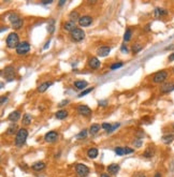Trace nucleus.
<instances>
[{"mask_svg": "<svg viewBox=\"0 0 174 177\" xmlns=\"http://www.w3.org/2000/svg\"><path fill=\"white\" fill-rule=\"evenodd\" d=\"M28 137V131L26 129H22L18 130V132L16 133V136H15V145L17 147H22L25 143H26V140Z\"/></svg>", "mask_w": 174, "mask_h": 177, "instance_id": "1", "label": "nucleus"}, {"mask_svg": "<svg viewBox=\"0 0 174 177\" xmlns=\"http://www.w3.org/2000/svg\"><path fill=\"white\" fill-rule=\"evenodd\" d=\"M8 19H9V22L11 23L12 27L14 29H21L22 27H23V19L16 13H10L8 15Z\"/></svg>", "mask_w": 174, "mask_h": 177, "instance_id": "2", "label": "nucleus"}, {"mask_svg": "<svg viewBox=\"0 0 174 177\" xmlns=\"http://www.w3.org/2000/svg\"><path fill=\"white\" fill-rule=\"evenodd\" d=\"M6 46L9 47V48H16L18 46V44L21 43L19 42V37L16 32H11L9 35H8V38H6Z\"/></svg>", "mask_w": 174, "mask_h": 177, "instance_id": "3", "label": "nucleus"}, {"mask_svg": "<svg viewBox=\"0 0 174 177\" xmlns=\"http://www.w3.org/2000/svg\"><path fill=\"white\" fill-rule=\"evenodd\" d=\"M168 77H169V73L165 70L158 71L153 76V82L156 83V84H162L163 82L167 81Z\"/></svg>", "mask_w": 174, "mask_h": 177, "instance_id": "4", "label": "nucleus"}, {"mask_svg": "<svg viewBox=\"0 0 174 177\" xmlns=\"http://www.w3.org/2000/svg\"><path fill=\"white\" fill-rule=\"evenodd\" d=\"M75 172H77V174L79 177H86L87 175L89 174V168L87 165L85 164H82V163H77L75 165Z\"/></svg>", "mask_w": 174, "mask_h": 177, "instance_id": "5", "label": "nucleus"}, {"mask_svg": "<svg viewBox=\"0 0 174 177\" xmlns=\"http://www.w3.org/2000/svg\"><path fill=\"white\" fill-rule=\"evenodd\" d=\"M30 50V44L27 41H23L21 42L18 46L16 47V54L22 56V55H26L28 52Z\"/></svg>", "mask_w": 174, "mask_h": 177, "instance_id": "6", "label": "nucleus"}, {"mask_svg": "<svg viewBox=\"0 0 174 177\" xmlns=\"http://www.w3.org/2000/svg\"><path fill=\"white\" fill-rule=\"evenodd\" d=\"M2 73L4 74V77H6V82H12V81L15 80V69L13 68L12 65L6 67Z\"/></svg>", "mask_w": 174, "mask_h": 177, "instance_id": "7", "label": "nucleus"}, {"mask_svg": "<svg viewBox=\"0 0 174 177\" xmlns=\"http://www.w3.org/2000/svg\"><path fill=\"white\" fill-rule=\"evenodd\" d=\"M84 38H85V32H84V30L81 29V28H77V29L73 30V31L71 32V39L75 42L82 41Z\"/></svg>", "mask_w": 174, "mask_h": 177, "instance_id": "8", "label": "nucleus"}, {"mask_svg": "<svg viewBox=\"0 0 174 177\" xmlns=\"http://www.w3.org/2000/svg\"><path fill=\"white\" fill-rule=\"evenodd\" d=\"M92 17L89 16V15L81 16L80 19H79V24H80V26L82 27H88L92 25Z\"/></svg>", "mask_w": 174, "mask_h": 177, "instance_id": "9", "label": "nucleus"}, {"mask_svg": "<svg viewBox=\"0 0 174 177\" xmlns=\"http://www.w3.org/2000/svg\"><path fill=\"white\" fill-rule=\"evenodd\" d=\"M77 113L82 116H90L92 115V109L87 105H79L77 106Z\"/></svg>", "mask_w": 174, "mask_h": 177, "instance_id": "10", "label": "nucleus"}, {"mask_svg": "<svg viewBox=\"0 0 174 177\" xmlns=\"http://www.w3.org/2000/svg\"><path fill=\"white\" fill-rule=\"evenodd\" d=\"M57 139H58V133H57L56 131H50V132H47L44 136L45 142H47V143H53V142H55Z\"/></svg>", "mask_w": 174, "mask_h": 177, "instance_id": "11", "label": "nucleus"}, {"mask_svg": "<svg viewBox=\"0 0 174 177\" xmlns=\"http://www.w3.org/2000/svg\"><path fill=\"white\" fill-rule=\"evenodd\" d=\"M174 90V83H165L160 86V91L162 94H169Z\"/></svg>", "mask_w": 174, "mask_h": 177, "instance_id": "12", "label": "nucleus"}, {"mask_svg": "<svg viewBox=\"0 0 174 177\" xmlns=\"http://www.w3.org/2000/svg\"><path fill=\"white\" fill-rule=\"evenodd\" d=\"M88 65L92 69H94V70H97V69L100 68L101 62L97 57H90L89 60H88Z\"/></svg>", "mask_w": 174, "mask_h": 177, "instance_id": "13", "label": "nucleus"}, {"mask_svg": "<svg viewBox=\"0 0 174 177\" xmlns=\"http://www.w3.org/2000/svg\"><path fill=\"white\" fill-rule=\"evenodd\" d=\"M111 52V48L109 46H101L97 50V55L99 57H106Z\"/></svg>", "mask_w": 174, "mask_h": 177, "instance_id": "14", "label": "nucleus"}, {"mask_svg": "<svg viewBox=\"0 0 174 177\" xmlns=\"http://www.w3.org/2000/svg\"><path fill=\"white\" fill-rule=\"evenodd\" d=\"M154 15H155V17L159 18V17H162V16H165V15H168V11L163 8H156L155 11H154Z\"/></svg>", "mask_w": 174, "mask_h": 177, "instance_id": "15", "label": "nucleus"}, {"mask_svg": "<svg viewBox=\"0 0 174 177\" xmlns=\"http://www.w3.org/2000/svg\"><path fill=\"white\" fill-rule=\"evenodd\" d=\"M64 28L65 30L69 31V32H72L73 30L77 29V25H75V22H72V21H69V22H66L65 25H64Z\"/></svg>", "mask_w": 174, "mask_h": 177, "instance_id": "16", "label": "nucleus"}, {"mask_svg": "<svg viewBox=\"0 0 174 177\" xmlns=\"http://www.w3.org/2000/svg\"><path fill=\"white\" fill-rule=\"evenodd\" d=\"M19 118H21V113L18 112V111H14V112H12L9 114L8 120L12 121V122H15V121H17Z\"/></svg>", "mask_w": 174, "mask_h": 177, "instance_id": "17", "label": "nucleus"}, {"mask_svg": "<svg viewBox=\"0 0 174 177\" xmlns=\"http://www.w3.org/2000/svg\"><path fill=\"white\" fill-rule=\"evenodd\" d=\"M161 141H162V143H165V144H167V145L171 144L172 142L174 141V133L165 134V135L161 137Z\"/></svg>", "mask_w": 174, "mask_h": 177, "instance_id": "18", "label": "nucleus"}, {"mask_svg": "<svg viewBox=\"0 0 174 177\" xmlns=\"http://www.w3.org/2000/svg\"><path fill=\"white\" fill-rule=\"evenodd\" d=\"M155 148L153 147V146H148L146 149H145V151L143 153V157L144 158H152V157L155 156Z\"/></svg>", "mask_w": 174, "mask_h": 177, "instance_id": "19", "label": "nucleus"}, {"mask_svg": "<svg viewBox=\"0 0 174 177\" xmlns=\"http://www.w3.org/2000/svg\"><path fill=\"white\" fill-rule=\"evenodd\" d=\"M52 85H53V83H52V82H44V83H42L41 85L38 87V91L41 92V94H42V92H45Z\"/></svg>", "mask_w": 174, "mask_h": 177, "instance_id": "20", "label": "nucleus"}, {"mask_svg": "<svg viewBox=\"0 0 174 177\" xmlns=\"http://www.w3.org/2000/svg\"><path fill=\"white\" fill-rule=\"evenodd\" d=\"M118 171H119V165H118L117 163H112V164H110L109 166H108V172L113 175L117 174Z\"/></svg>", "mask_w": 174, "mask_h": 177, "instance_id": "21", "label": "nucleus"}, {"mask_svg": "<svg viewBox=\"0 0 174 177\" xmlns=\"http://www.w3.org/2000/svg\"><path fill=\"white\" fill-rule=\"evenodd\" d=\"M31 168L35 170V171H42V170H44L45 168V163L43 161H38V162H35L32 164Z\"/></svg>", "mask_w": 174, "mask_h": 177, "instance_id": "22", "label": "nucleus"}, {"mask_svg": "<svg viewBox=\"0 0 174 177\" xmlns=\"http://www.w3.org/2000/svg\"><path fill=\"white\" fill-rule=\"evenodd\" d=\"M98 155H99V151H98L97 148H89L88 151H87V156L90 159H96Z\"/></svg>", "mask_w": 174, "mask_h": 177, "instance_id": "23", "label": "nucleus"}, {"mask_svg": "<svg viewBox=\"0 0 174 177\" xmlns=\"http://www.w3.org/2000/svg\"><path fill=\"white\" fill-rule=\"evenodd\" d=\"M74 86H75L77 89H82L83 90L88 86V83L86 81H77V82H74Z\"/></svg>", "mask_w": 174, "mask_h": 177, "instance_id": "24", "label": "nucleus"}, {"mask_svg": "<svg viewBox=\"0 0 174 177\" xmlns=\"http://www.w3.org/2000/svg\"><path fill=\"white\" fill-rule=\"evenodd\" d=\"M99 130H100V124H92L90 128H89V134H90V135H95V134H97V133L99 132Z\"/></svg>", "mask_w": 174, "mask_h": 177, "instance_id": "25", "label": "nucleus"}, {"mask_svg": "<svg viewBox=\"0 0 174 177\" xmlns=\"http://www.w3.org/2000/svg\"><path fill=\"white\" fill-rule=\"evenodd\" d=\"M18 130L19 129H17V126L15 124H13L8 128V130H6V134H9V135H14L15 133L18 132Z\"/></svg>", "mask_w": 174, "mask_h": 177, "instance_id": "26", "label": "nucleus"}, {"mask_svg": "<svg viewBox=\"0 0 174 177\" xmlns=\"http://www.w3.org/2000/svg\"><path fill=\"white\" fill-rule=\"evenodd\" d=\"M31 121H32L31 115H29V114H25V115L23 116V120H22V122H23L24 126H29V124H31Z\"/></svg>", "mask_w": 174, "mask_h": 177, "instance_id": "27", "label": "nucleus"}, {"mask_svg": "<svg viewBox=\"0 0 174 177\" xmlns=\"http://www.w3.org/2000/svg\"><path fill=\"white\" fill-rule=\"evenodd\" d=\"M55 116H56L57 119H60V120H61V119H65V118L68 116V112H67L66 109H60V111H58V112L56 113Z\"/></svg>", "mask_w": 174, "mask_h": 177, "instance_id": "28", "label": "nucleus"}, {"mask_svg": "<svg viewBox=\"0 0 174 177\" xmlns=\"http://www.w3.org/2000/svg\"><path fill=\"white\" fill-rule=\"evenodd\" d=\"M80 17L81 16L79 15V12L77 11H71L70 14H69V18H70V21H72V22L79 21Z\"/></svg>", "mask_w": 174, "mask_h": 177, "instance_id": "29", "label": "nucleus"}, {"mask_svg": "<svg viewBox=\"0 0 174 177\" xmlns=\"http://www.w3.org/2000/svg\"><path fill=\"white\" fill-rule=\"evenodd\" d=\"M75 137H77V140H84V139H86V137H87V130H86V129L82 130L81 132L77 133Z\"/></svg>", "mask_w": 174, "mask_h": 177, "instance_id": "30", "label": "nucleus"}, {"mask_svg": "<svg viewBox=\"0 0 174 177\" xmlns=\"http://www.w3.org/2000/svg\"><path fill=\"white\" fill-rule=\"evenodd\" d=\"M143 48V46H142V44H140V43H134L132 46V52L133 54H138L139 52H141V50Z\"/></svg>", "mask_w": 174, "mask_h": 177, "instance_id": "31", "label": "nucleus"}, {"mask_svg": "<svg viewBox=\"0 0 174 177\" xmlns=\"http://www.w3.org/2000/svg\"><path fill=\"white\" fill-rule=\"evenodd\" d=\"M131 35H132V31H131V29L130 28H128L127 30H126V32H125V35H124V40L125 42H128L131 39Z\"/></svg>", "mask_w": 174, "mask_h": 177, "instance_id": "32", "label": "nucleus"}, {"mask_svg": "<svg viewBox=\"0 0 174 177\" xmlns=\"http://www.w3.org/2000/svg\"><path fill=\"white\" fill-rule=\"evenodd\" d=\"M55 21L54 19H51L50 21V24H48V27H47V30H48V32L50 33H53L54 31V28H55Z\"/></svg>", "mask_w": 174, "mask_h": 177, "instance_id": "33", "label": "nucleus"}, {"mask_svg": "<svg viewBox=\"0 0 174 177\" xmlns=\"http://www.w3.org/2000/svg\"><path fill=\"white\" fill-rule=\"evenodd\" d=\"M92 90H94V87H90V88H87V89H85V90H83V91L79 94V98L84 97V96H86V94H88L89 92H92Z\"/></svg>", "mask_w": 174, "mask_h": 177, "instance_id": "34", "label": "nucleus"}, {"mask_svg": "<svg viewBox=\"0 0 174 177\" xmlns=\"http://www.w3.org/2000/svg\"><path fill=\"white\" fill-rule=\"evenodd\" d=\"M123 62H115V63H113L112 65H111V70H117V69H119L121 67H123Z\"/></svg>", "mask_w": 174, "mask_h": 177, "instance_id": "35", "label": "nucleus"}, {"mask_svg": "<svg viewBox=\"0 0 174 177\" xmlns=\"http://www.w3.org/2000/svg\"><path fill=\"white\" fill-rule=\"evenodd\" d=\"M115 153L117 155V156H125L124 148H121V147H116V148H115Z\"/></svg>", "mask_w": 174, "mask_h": 177, "instance_id": "36", "label": "nucleus"}, {"mask_svg": "<svg viewBox=\"0 0 174 177\" xmlns=\"http://www.w3.org/2000/svg\"><path fill=\"white\" fill-rule=\"evenodd\" d=\"M111 127H112V124H106V122H104V124H102V126H101V128H102V129L105 130L106 132H109L110 129H111Z\"/></svg>", "mask_w": 174, "mask_h": 177, "instance_id": "37", "label": "nucleus"}, {"mask_svg": "<svg viewBox=\"0 0 174 177\" xmlns=\"http://www.w3.org/2000/svg\"><path fill=\"white\" fill-rule=\"evenodd\" d=\"M119 127V124H117V122H115L114 124H112V127H111V129H110V131L108 133H111V132H113V131H115L117 128Z\"/></svg>", "mask_w": 174, "mask_h": 177, "instance_id": "38", "label": "nucleus"}, {"mask_svg": "<svg viewBox=\"0 0 174 177\" xmlns=\"http://www.w3.org/2000/svg\"><path fill=\"white\" fill-rule=\"evenodd\" d=\"M124 151H125V155H129V153H132L133 151H134V149L129 148V147H124Z\"/></svg>", "mask_w": 174, "mask_h": 177, "instance_id": "39", "label": "nucleus"}, {"mask_svg": "<svg viewBox=\"0 0 174 177\" xmlns=\"http://www.w3.org/2000/svg\"><path fill=\"white\" fill-rule=\"evenodd\" d=\"M133 145H136V147L140 148L142 146V141L141 140H134V141H133Z\"/></svg>", "mask_w": 174, "mask_h": 177, "instance_id": "40", "label": "nucleus"}, {"mask_svg": "<svg viewBox=\"0 0 174 177\" xmlns=\"http://www.w3.org/2000/svg\"><path fill=\"white\" fill-rule=\"evenodd\" d=\"M68 103H69V100H64V101H61V102L58 104V106H59V107H62V106L67 105Z\"/></svg>", "mask_w": 174, "mask_h": 177, "instance_id": "41", "label": "nucleus"}, {"mask_svg": "<svg viewBox=\"0 0 174 177\" xmlns=\"http://www.w3.org/2000/svg\"><path fill=\"white\" fill-rule=\"evenodd\" d=\"M133 177H146V175H145L144 173H142V172H138V173H136V175Z\"/></svg>", "mask_w": 174, "mask_h": 177, "instance_id": "42", "label": "nucleus"}, {"mask_svg": "<svg viewBox=\"0 0 174 177\" xmlns=\"http://www.w3.org/2000/svg\"><path fill=\"white\" fill-rule=\"evenodd\" d=\"M121 52H123L124 54H127L128 53V48L125 46V45H123V46H121Z\"/></svg>", "mask_w": 174, "mask_h": 177, "instance_id": "43", "label": "nucleus"}, {"mask_svg": "<svg viewBox=\"0 0 174 177\" xmlns=\"http://www.w3.org/2000/svg\"><path fill=\"white\" fill-rule=\"evenodd\" d=\"M6 100H8V97H4V96H3V97H1V105H2V104H4V102H6Z\"/></svg>", "mask_w": 174, "mask_h": 177, "instance_id": "44", "label": "nucleus"}, {"mask_svg": "<svg viewBox=\"0 0 174 177\" xmlns=\"http://www.w3.org/2000/svg\"><path fill=\"white\" fill-rule=\"evenodd\" d=\"M168 60H169V61H174V52L171 54V55H170V56H169Z\"/></svg>", "mask_w": 174, "mask_h": 177, "instance_id": "45", "label": "nucleus"}, {"mask_svg": "<svg viewBox=\"0 0 174 177\" xmlns=\"http://www.w3.org/2000/svg\"><path fill=\"white\" fill-rule=\"evenodd\" d=\"M99 105H101V106H106V101H105V100L99 101Z\"/></svg>", "mask_w": 174, "mask_h": 177, "instance_id": "46", "label": "nucleus"}, {"mask_svg": "<svg viewBox=\"0 0 174 177\" xmlns=\"http://www.w3.org/2000/svg\"><path fill=\"white\" fill-rule=\"evenodd\" d=\"M53 2V1H52V0H48V1H43V4H50V3H52Z\"/></svg>", "mask_w": 174, "mask_h": 177, "instance_id": "47", "label": "nucleus"}, {"mask_svg": "<svg viewBox=\"0 0 174 177\" xmlns=\"http://www.w3.org/2000/svg\"><path fill=\"white\" fill-rule=\"evenodd\" d=\"M154 177H162V176H161V174H160V172H157L156 174L154 175Z\"/></svg>", "mask_w": 174, "mask_h": 177, "instance_id": "48", "label": "nucleus"}, {"mask_svg": "<svg viewBox=\"0 0 174 177\" xmlns=\"http://www.w3.org/2000/svg\"><path fill=\"white\" fill-rule=\"evenodd\" d=\"M48 46H50V41H47V42H46V44L44 45V47H43V48H44V50H46V48H47Z\"/></svg>", "mask_w": 174, "mask_h": 177, "instance_id": "49", "label": "nucleus"}, {"mask_svg": "<svg viewBox=\"0 0 174 177\" xmlns=\"http://www.w3.org/2000/svg\"><path fill=\"white\" fill-rule=\"evenodd\" d=\"M65 3H66V0H62V1L59 2V6H62V4H65Z\"/></svg>", "mask_w": 174, "mask_h": 177, "instance_id": "50", "label": "nucleus"}, {"mask_svg": "<svg viewBox=\"0 0 174 177\" xmlns=\"http://www.w3.org/2000/svg\"><path fill=\"white\" fill-rule=\"evenodd\" d=\"M100 177H110V175H108V174H101Z\"/></svg>", "mask_w": 174, "mask_h": 177, "instance_id": "51", "label": "nucleus"}, {"mask_svg": "<svg viewBox=\"0 0 174 177\" xmlns=\"http://www.w3.org/2000/svg\"><path fill=\"white\" fill-rule=\"evenodd\" d=\"M173 130H174V124H173Z\"/></svg>", "mask_w": 174, "mask_h": 177, "instance_id": "52", "label": "nucleus"}, {"mask_svg": "<svg viewBox=\"0 0 174 177\" xmlns=\"http://www.w3.org/2000/svg\"><path fill=\"white\" fill-rule=\"evenodd\" d=\"M173 71H174V67H173Z\"/></svg>", "mask_w": 174, "mask_h": 177, "instance_id": "53", "label": "nucleus"}]
</instances>
